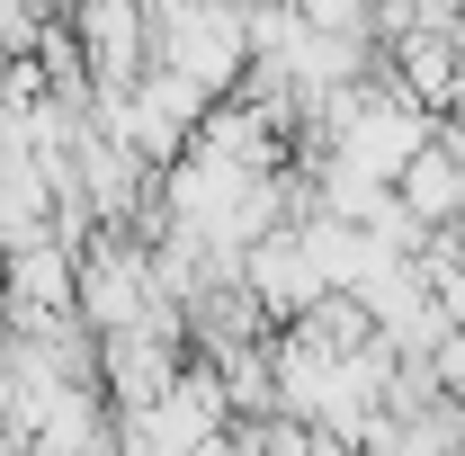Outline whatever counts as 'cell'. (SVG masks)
Returning a JSON list of instances; mask_svg holds the SVG:
<instances>
[{"label":"cell","instance_id":"7a4b0ae2","mask_svg":"<svg viewBox=\"0 0 465 456\" xmlns=\"http://www.w3.org/2000/svg\"><path fill=\"white\" fill-rule=\"evenodd\" d=\"M81 55L99 63L108 99H125L153 72V36H143V0H81Z\"/></svg>","mask_w":465,"mask_h":456},{"label":"cell","instance_id":"6da1fadb","mask_svg":"<svg viewBox=\"0 0 465 456\" xmlns=\"http://www.w3.org/2000/svg\"><path fill=\"white\" fill-rule=\"evenodd\" d=\"M143 36H153V63L179 72L188 90H206V99L242 90L251 9H232V0H143Z\"/></svg>","mask_w":465,"mask_h":456},{"label":"cell","instance_id":"3957f363","mask_svg":"<svg viewBox=\"0 0 465 456\" xmlns=\"http://www.w3.org/2000/svg\"><path fill=\"white\" fill-rule=\"evenodd\" d=\"M394 206H403L420 233H457V215H465V171L448 162L439 125H430V144H420L403 171H394Z\"/></svg>","mask_w":465,"mask_h":456}]
</instances>
